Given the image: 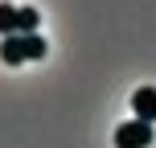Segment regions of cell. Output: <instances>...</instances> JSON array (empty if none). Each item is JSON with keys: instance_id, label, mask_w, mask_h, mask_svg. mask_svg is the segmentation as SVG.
Wrapping results in <instances>:
<instances>
[{"instance_id": "obj_1", "label": "cell", "mask_w": 156, "mask_h": 148, "mask_svg": "<svg viewBox=\"0 0 156 148\" xmlns=\"http://www.w3.org/2000/svg\"><path fill=\"white\" fill-rule=\"evenodd\" d=\"M45 37H37V33H12V37H0V62L4 66H21V62H37V58H45Z\"/></svg>"}, {"instance_id": "obj_2", "label": "cell", "mask_w": 156, "mask_h": 148, "mask_svg": "<svg viewBox=\"0 0 156 148\" xmlns=\"http://www.w3.org/2000/svg\"><path fill=\"white\" fill-rule=\"evenodd\" d=\"M156 136L152 124H144V119H127V124L115 128V148H148Z\"/></svg>"}, {"instance_id": "obj_3", "label": "cell", "mask_w": 156, "mask_h": 148, "mask_svg": "<svg viewBox=\"0 0 156 148\" xmlns=\"http://www.w3.org/2000/svg\"><path fill=\"white\" fill-rule=\"evenodd\" d=\"M132 115L144 119V124H156V91L152 86H140L132 95Z\"/></svg>"}, {"instance_id": "obj_4", "label": "cell", "mask_w": 156, "mask_h": 148, "mask_svg": "<svg viewBox=\"0 0 156 148\" xmlns=\"http://www.w3.org/2000/svg\"><path fill=\"white\" fill-rule=\"evenodd\" d=\"M37 25H41L37 8H16V33H37Z\"/></svg>"}, {"instance_id": "obj_5", "label": "cell", "mask_w": 156, "mask_h": 148, "mask_svg": "<svg viewBox=\"0 0 156 148\" xmlns=\"http://www.w3.org/2000/svg\"><path fill=\"white\" fill-rule=\"evenodd\" d=\"M16 33V4H0V37Z\"/></svg>"}]
</instances>
